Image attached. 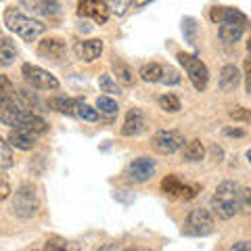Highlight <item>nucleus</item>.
Returning a JSON list of instances; mask_svg holds the SVG:
<instances>
[{"instance_id":"1","label":"nucleus","mask_w":251,"mask_h":251,"mask_svg":"<svg viewBox=\"0 0 251 251\" xmlns=\"http://www.w3.org/2000/svg\"><path fill=\"white\" fill-rule=\"evenodd\" d=\"M241 197L243 188L232 180H226L216 188L214 197H211V209L220 220H230L237 211H241Z\"/></svg>"},{"instance_id":"2","label":"nucleus","mask_w":251,"mask_h":251,"mask_svg":"<svg viewBox=\"0 0 251 251\" xmlns=\"http://www.w3.org/2000/svg\"><path fill=\"white\" fill-rule=\"evenodd\" d=\"M4 25L25 42H34L36 38H40L44 34V23L31 19V17H25L17 6H11V9L4 13Z\"/></svg>"},{"instance_id":"3","label":"nucleus","mask_w":251,"mask_h":251,"mask_svg":"<svg viewBox=\"0 0 251 251\" xmlns=\"http://www.w3.org/2000/svg\"><path fill=\"white\" fill-rule=\"evenodd\" d=\"M38 205H40V203H38L36 188L31 184H21L13 197L11 209H13V216H17L21 220H29L38 214Z\"/></svg>"},{"instance_id":"4","label":"nucleus","mask_w":251,"mask_h":251,"mask_svg":"<svg viewBox=\"0 0 251 251\" xmlns=\"http://www.w3.org/2000/svg\"><path fill=\"white\" fill-rule=\"evenodd\" d=\"M178 61L184 67V72L188 75V80L193 82L195 90H199V92L205 90L209 84V72H207L205 63L197 59L195 54H186V52H178Z\"/></svg>"},{"instance_id":"5","label":"nucleus","mask_w":251,"mask_h":251,"mask_svg":"<svg viewBox=\"0 0 251 251\" xmlns=\"http://www.w3.org/2000/svg\"><path fill=\"white\" fill-rule=\"evenodd\" d=\"M184 234H191V237H207V234L214 232V216H211L209 209H193L191 214L186 216L184 222Z\"/></svg>"},{"instance_id":"6","label":"nucleus","mask_w":251,"mask_h":251,"mask_svg":"<svg viewBox=\"0 0 251 251\" xmlns=\"http://www.w3.org/2000/svg\"><path fill=\"white\" fill-rule=\"evenodd\" d=\"M21 74H23V77H25V82L36 90H57L59 88L57 77L50 75L46 69L38 67V65H29V63H25V65L21 67Z\"/></svg>"},{"instance_id":"7","label":"nucleus","mask_w":251,"mask_h":251,"mask_svg":"<svg viewBox=\"0 0 251 251\" xmlns=\"http://www.w3.org/2000/svg\"><path fill=\"white\" fill-rule=\"evenodd\" d=\"M161 191L170 195V197H176V199H193V197H197V193L201 191V186L199 184H188L184 182L182 178H178L176 174H170L161 180Z\"/></svg>"},{"instance_id":"8","label":"nucleus","mask_w":251,"mask_h":251,"mask_svg":"<svg viewBox=\"0 0 251 251\" xmlns=\"http://www.w3.org/2000/svg\"><path fill=\"white\" fill-rule=\"evenodd\" d=\"M155 168H157V163L151 157H136V159L130 161L128 168H126V180L134 182V184H143L153 178Z\"/></svg>"},{"instance_id":"9","label":"nucleus","mask_w":251,"mask_h":251,"mask_svg":"<svg viewBox=\"0 0 251 251\" xmlns=\"http://www.w3.org/2000/svg\"><path fill=\"white\" fill-rule=\"evenodd\" d=\"M77 15L88 17L94 23L103 25V23H107L109 15H111V9H109L107 0H77Z\"/></svg>"},{"instance_id":"10","label":"nucleus","mask_w":251,"mask_h":251,"mask_svg":"<svg viewBox=\"0 0 251 251\" xmlns=\"http://www.w3.org/2000/svg\"><path fill=\"white\" fill-rule=\"evenodd\" d=\"M153 147L161 155H174L184 147V136L176 130H159L153 136Z\"/></svg>"},{"instance_id":"11","label":"nucleus","mask_w":251,"mask_h":251,"mask_svg":"<svg viewBox=\"0 0 251 251\" xmlns=\"http://www.w3.org/2000/svg\"><path fill=\"white\" fill-rule=\"evenodd\" d=\"M147 126H149L147 115L140 111V109H130L128 115H126V122L122 126V134L124 136H138L147 130Z\"/></svg>"},{"instance_id":"12","label":"nucleus","mask_w":251,"mask_h":251,"mask_svg":"<svg viewBox=\"0 0 251 251\" xmlns=\"http://www.w3.org/2000/svg\"><path fill=\"white\" fill-rule=\"evenodd\" d=\"M209 19L214 23H247V17L239 9H230V6H216L209 13Z\"/></svg>"},{"instance_id":"13","label":"nucleus","mask_w":251,"mask_h":251,"mask_svg":"<svg viewBox=\"0 0 251 251\" xmlns=\"http://www.w3.org/2000/svg\"><path fill=\"white\" fill-rule=\"evenodd\" d=\"M6 138H9V143H11L15 149H21V151H29V149H34V147H36L38 134H36V132H29V130L13 128Z\"/></svg>"},{"instance_id":"14","label":"nucleus","mask_w":251,"mask_h":251,"mask_svg":"<svg viewBox=\"0 0 251 251\" xmlns=\"http://www.w3.org/2000/svg\"><path fill=\"white\" fill-rule=\"evenodd\" d=\"M103 52V40H84V42H77L75 44V54L86 63H92L100 57Z\"/></svg>"},{"instance_id":"15","label":"nucleus","mask_w":251,"mask_h":251,"mask_svg":"<svg viewBox=\"0 0 251 251\" xmlns=\"http://www.w3.org/2000/svg\"><path fill=\"white\" fill-rule=\"evenodd\" d=\"M65 52V42L61 38H46L38 46V54L44 59H61Z\"/></svg>"},{"instance_id":"16","label":"nucleus","mask_w":251,"mask_h":251,"mask_svg":"<svg viewBox=\"0 0 251 251\" xmlns=\"http://www.w3.org/2000/svg\"><path fill=\"white\" fill-rule=\"evenodd\" d=\"M243 31H245V23H222L218 29V36L220 40L226 42V44H234L241 40Z\"/></svg>"},{"instance_id":"17","label":"nucleus","mask_w":251,"mask_h":251,"mask_svg":"<svg viewBox=\"0 0 251 251\" xmlns=\"http://www.w3.org/2000/svg\"><path fill=\"white\" fill-rule=\"evenodd\" d=\"M241 82V74L239 69L234 65H224L222 72H220V88H222L224 92H230L239 86Z\"/></svg>"},{"instance_id":"18","label":"nucleus","mask_w":251,"mask_h":251,"mask_svg":"<svg viewBox=\"0 0 251 251\" xmlns=\"http://www.w3.org/2000/svg\"><path fill=\"white\" fill-rule=\"evenodd\" d=\"M17 128H21V130H29V132H36V134H44V132L49 130V124H46L40 115H36V113L27 111L25 115L21 117V122H19Z\"/></svg>"},{"instance_id":"19","label":"nucleus","mask_w":251,"mask_h":251,"mask_svg":"<svg viewBox=\"0 0 251 251\" xmlns=\"http://www.w3.org/2000/svg\"><path fill=\"white\" fill-rule=\"evenodd\" d=\"M77 105H80V100H74V99H67V97H54L49 103L50 109H54V111H59V113H65V115H75Z\"/></svg>"},{"instance_id":"20","label":"nucleus","mask_w":251,"mask_h":251,"mask_svg":"<svg viewBox=\"0 0 251 251\" xmlns=\"http://www.w3.org/2000/svg\"><path fill=\"white\" fill-rule=\"evenodd\" d=\"M111 67H113V72L117 75V80H120L124 86H132V84H134V69H132L128 63H124L122 59H115Z\"/></svg>"},{"instance_id":"21","label":"nucleus","mask_w":251,"mask_h":251,"mask_svg":"<svg viewBox=\"0 0 251 251\" xmlns=\"http://www.w3.org/2000/svg\"><path fill=\"white\" fill-rule=\"evenodd\" d=\"M182 155L186 161H201L205 157V147H203L201 140H188V143L182 147Z\"/></svg>"},{"instance_id":"22","label":"nucleus","mask_w":251,"mask_h":251,"mask_svg":"<svg viewBox=\"0 0 251 251\" xmlns=\"http://www.w3.org/2000/svg\"><path fill=\"white\" fill-rule=\"evenodd\" d=\"M138 75H140V80H145V82H161L163 67L159 63H147V65L138 69Z\"/></svg>"},{"instance_id":"23","label":"nucleus","mask_w":251,"mask_h":251,"mask_svg":"<svg viewBox=\"0 0 251 251\" xmlns=\"http://www.w3.org/2000/svg\"><path fill=\"white\" fill-rule=\"evenodd\" d=\"M15 59H17V49L13 46L9 38H2V44H0V63L4 67H9L11 63H15Z\"/></svg>"},{"instance_id":"24","label":"nucleus","mask_w":251,"mask_h":251,"mask_svg":"<svg viewBox=\"0 0 251 251\" xmlns=\"http://www.w3.org/2000/svg\"><path fill=\"white\" fill-rule=\"evenodd\" d=\"M159 107L166 113H178L180 109H182V105H180V99L176 97V94H163V97H159Z\"/></svg>"},{"instance_id":"25","label":"nucleus","mask_w":251,"mask_h":251,"mask_svg":"<svg viewBox=\"0 0 251 251\" xmlns=\"http://www.w3.org/2000/svg\"><path fill=\"white\" fill-rule=\"evenodd\" d=\"M97 109L100 113H105V115H117V111H120V107H117V103L111 99V94L109 97H99L97 99Z\"/></svg>"},{"instance_id":"26","label":"nucleus","mask_w":251,"mask_h":251,"mask_svg":"<svg viewBox=\"0 0 251 251\" xmlns=\"http://www.w3.org/2000/svg\"><path fill=\"white\" fill-rule=\"evenodd\" d=\"M99 86H100V90L107 92V94H111V97H115V94L120 97V94H122V88L117 86V82H113V77L109 75V74L99 77Z\"/></svg>"},{"instance_id":"27","label":"nucleus","mask_w":251,"mask_h":251,"mask_svg":"<svg viewBox=\"0 0 251 251\" xmlns=\"http://www.w3.org/2000/svg\"><path fill=\"white\" fill-rule=\"evenodd\" d=\"M0 153H2V161H0V168H2V170H9V168L13 166V151H11L9 138H6V140H0Z\"/></svg>"},{"instance_id":"28","label":"nucleus","mask_w":251,"mask_h":251,"mask_svg":"<svg viewBox=\"0 0 251 251\" xmlns=\"http://www.w3.org/2000/svg\"><path fill=\"white\" fill-rule=\"evenodd\" d=\"M80 120L84 122H97L99 120V111L97 109H92L90 105H86V103H80L77 105V113H75Z\"/></svg>"},{"instance_id":"29","label":"nucleus","mask_w":251,"mask_h":251,"mask_svg":"<svg viewBox=\"0 0 251 251\" xmlns=\"http://www.w3.org/2000/svg\"><path fill=\"white\" fill-rule=\"evenodd\" d=\"M109 2V9H111L113 15H117V17H124L126 11L132 6V0H107Z\"/></svg>"},{"instance_id":"30","label":"nucleus","mask_w":251,"mask_h":251,"mask_svg":"<svg viewBox=\"0 0 251 251\" xmlns=\"http://www.w3.org/2000/svg\"><path fill=\"white\" fill-rule=\"evenodd\" d=\"M228 117H230V120H234V122H243V124H249L251 122V113L247 111L245 107H234V109H230Z\"/></svg>"},{"instance_id":"31","label":"nucleus","mask_w":251,"mask_h":251,"mask_svg":"<svg viewBox=\"0 0 251 251\" xmlns=\"http://www.w3.org/2000/svg\"><path fill=\"white\" fill-rule=\"evenodd\" d=\"M180 82V74L176 72L174 67H163V75H161V84L166 86H174Z\"/></svg>"},{"instance_id":"32","label":"nucleus","mask_w":251,"mask_h":251,"mask_svg":"<svg viewBox=\"0 0 251 251\" xmlns=\"http://www.w3.org/2000/svg\"><path fill=\"white\" fill-rule=\"evenodd\" d=\"M67 247H69V243L63 237H50L49 241H46V245H44L46 251H59V249H67Z\"/></svg>"},{"instance_id":"33","label":"nucleus","mask_w":251,"mask_h":251,"mask_svg":"<svg viewBox=\"0 0 251 251\" xmlns=\"http://www.w3.org/2000/svg\"><path fill=\"white\" fill-rule=\"evenodd\" d=\"M195 29H197V27H195V21L191 17L182 21V31L186 34V40L191 44H195Z\"/></svg>"},{"instance_id":"34","label":"nucleus","mask_w":251,"mask_h":251,"mask_svg":"<svg viewBox=\"0 0 251 251\" xmlns=\"http://www.w3.org/2000/svg\"><path fill=\"white\" fill-rule=\"evenodd\" d=\"M241 211H245L247 216H251V188H243V197H241Z\"/></svg>"},{"instance_id":"35","label":"nucleus","mask_w":251,"mask_h":251,"mask_svg":"<svg viewBox=\"0 0 251 251\" xmlns=\"http://www.w3.org/2000/svg\"><path fill=\"white\" fill-rule=\"evenodd\" d=\"M0 82H2V97H11L15 90H13V86H11V82H9V77H6V75H0Z\"/></svg>"},{"instance_id":"36","label":"nucleus","mask_w":251,"mask_h":251,"mask_svg":"<svg viewBox=\"0 0 251 251\" xmlns=\"http://www.w3.org/2000/svg\"><path fill=\"white\" fill-rule=\"evenodd\" d=\"M230 251H251V241H239L230 247Z\"/></svg>"},{"instance_id":"37","label":"nucleus","mask_w":251,"mask_h":251,"mask_svg":"<svg viewBox=\"0 0 251 251\" xmlns=\"http://www.w3.org/2000/svg\"><path fill=\"white\" fill-rule=\"evenodd\" d=\"M245 80H247V92L251 94V59L245 61Z\"/></svg>"},{"instance_id":"38","label":"nucleus","mask_w":251,"mask_h":251,"mask_svg":"<svg viewBox=\"0 0 251 251\" xmlns=\"http://www.w3.org/2000/svg\"><path fill=\"white\" fill-rule=\"evenodd\" d=\"M9 195H11V188H9V182H6V178L2 176V188H0V199H6V197H9Z\"/></svg>"},{"instance_id":"39","label":"nucleus","mask_w":251,"mask_h":251,"mask_svg":"<svg viewBox=\"0 0 251 251\" xmlns=\"http://www.w3.org/2000/svg\"><path fill=\"white\" fill-rule=\"evenodd\" d=\"M153 0H132V9L134 11H140L143 6H147V4H151Z\"/></svg>"},{"instance_id":"40","label":"nucleus","mask_w":251,"mask_h":251,"mask_svg":"<svg viewBox=\"0 0 251 251\" xmlns=\"http://www.w3.org/2000/svg\"><path fill=\"white\" fill-rule=\"evenodd\" d=\"M224 134H226V136H245V132H243V130H232V128H226V130H224Z\"/></svg>"},{"instance_id":"41","label":"nucleus","mask_w":251,"mask_h":251,"mask_svg":"<svg viewBox=\"0 0 251 251\" xmlns=\"http://www.w3.org/2000/svg\"><path fill=\"white\" fill-rule=\"evenodd\" d=\"M100 249H103V251H105V249H120V245H103Z\"/></svg>"},{"instance_id":"42","label":"nucleus","mask_w":251,"mask_h":251,"mask_svg":"<svg viewBox=\"0 0 251 251\" xmlns=\"http://www.w3.org/2000/svg\"><path fill=\"white\" fill-rule=\"evenodd\" d=\"M247 159H249V163H251V149H249V151H247Z\"/></svg>"},{"instance_id":"43","label":"nucleus","mask_w":251,"mask_h":251,"mask_svg":"<svg viewBox=\"0 0 251 251\" xmlns=\"http://www.w3.org/2000/svg\"><path fill=\"white\" fill-rule=\"evenodd\" d=\"M247 50L251 52V38H249V42H247Z\"/></svg>"}]
</instances>
